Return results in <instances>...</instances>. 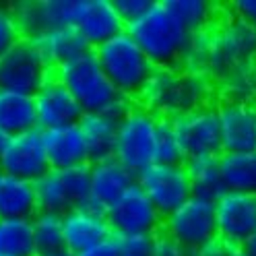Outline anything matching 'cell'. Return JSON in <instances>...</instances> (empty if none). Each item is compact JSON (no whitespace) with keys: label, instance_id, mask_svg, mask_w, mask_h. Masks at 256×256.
<instances>
[{"label":"cell","instance_id":"obj_1","mask_svg":"<svg viewBox=\"0 0 256 256\" xmlns=\"http://www.w3.org/2000/svg\"><path fill=\"white\" fill-rule=\"evenodd\" d=\"M256 60V29L228 10L202 34L192 36L184 68L204 72L219 83L230 70Z\"/></svg>","mask_w":256,"mask_h":256},{"label":"cell","instance_id":"obj_2","mask_svg":"<svg viewBox=\"0 0 256 256\" xmlns=\"http://www.w3.org/2000/svg\"><path fill=\"white\" fill-rule=\"evenodd\" d=\"M215 95L217 85L204 72L190 68H153L134 104L149 110L157 118L172 120L213 106Z\"/></svg>","mask_w":256,"mask_h":256},{"label":"cell","instance_id":"obj_3","mask_svg":"<svg viewBox=\"0 0 256 256\" xmlns=\"http://www.w3.org/2000/svg\"><path fill=\"white\" fill-rule=\"evenodd\" d=\"M124 31L140 48L153 68H184L192 36L168 10L164 0H153V4L126 23Z\"/></svg>","mask_w":256,"mask_h":256},{"label":"cell","instance_id":"obj_4","mask_svg":"<svg viewBox=\"0 0 256 256\" xmlns=\"http://www.w3.org/2000/svg\"><path fill=\"white\" fill-rule=\"evenodd\" d=\"M54 76L70 91L83 114H108L120 120L134 104L114 89L93 50L56 68Z\"/></svg>","mask_w":256,"mask_h":256},{"label":"cell","instance_id":"obj_5","mask_svg":"<svg viewBox=\"0 0 256 256\" xmlns=\"http://www.w3.org/2000/svg\"><path fill=\"white\" fill-rule=\"evenodd\" d=\"M93 52L102 70L110 78V83L114 85V89L122 98L136 102L147 78L153 72V64L140 52V48L130 40V36L122 31L120 36L112 38L100 48H95Z\"/></svg>","mask_w":256,"mask_h":256},{"label":"cell","instance_id":"obj_6","mask_svg":"<svg viewBox=\"0 0 256 256\" xmlns=\"http://www.w3.org/2000/svg\"><path fill=\"white\" fill-rule=\"evenodd\" d=\"M162 118L149 110L132 104L118 122L114 159L130 170L134 176L155 164V138Z\"/></svg>","mask_w":256,"mask_h":256},{"label":"cell","instance_id":"obj_7","mask_svg":"<svg viewBox=\"0 0 256 256\" xmlns=\"http://www.w3.org/2000/svg\"><path fill=\"white\" fill-rule=\"evenodd\" d=\"M89 166L70 170H50L36 182L40 211L64 215L87 204L89 198Z\"/></svg>","mask_w":256,"mask_h":256},{"label":"cell","instance_id":"obj_8","mask_svg":"<svg viewBox=\"0 0 256 256\" xmlns=\"http://www.w3.org/2000/svg\"><path fill=\"white\" fill-rule=\"evenodd\" d=\"M162 232L180 242L190 252L204 248L217 240L213 202L192 196L182 206L164 217Z\"/></svg>","mask_w":256,"mask_h":256},{"label":"cell","instance_id":"obj_9","mask_svg":"<svg viewBox=\"0 0 256 256\" xmlns=\"http://www.w3.org/2000/svg\"><path fill=\"white\" fill-rule=\"evenodd\" d=\"M52 76L54 70L50 64L42 58L38 48L29 40L19 42L8 54L0 58V89L36 95Z\"/></svg>","mask_w":256,"mask_h":256},{"label":"cell","instance_id":"obj_10","mask_svg":"<svg viewBox=\"0 0 256 256\" xmlns=\"http://www.w3.org/2000/svg\"><path fill=\"white\" fill-rule=\"evenodd\" d=\"M108 226L114 238L128 236H155L162 232L164 217L147 198V194L138 188L130 186L124 194L106 211Z\"/></svg>","mask_w":256,"mask_h":256},{"label":"cell","instance_id":"obj_11","mask_svg":"<svg viewBox=\"0 0 256 256\" xmlns=\"http://www.w3.org/2000/svg\"><path fill=\"white\" fill-rule=\"evenodd\" d=\"M170 124L176 138H178L184 162L194 157L221 155V136H219L215 104L188 112V114H182V116H176L170 120Z\"/></svg>","mask_w":256,"mask_h":256},{"label":"cell","instance_id":"obj_12","mask_svg":"<svg viewBox=\"0 0 256 256\" xmlns=\"http://www.w3.org/2000/svg\"><path fill=\"white\" fill-rule=\"evenodd\" d=\"M136 184L162 217L170 215L192 198V188L184 164H153L140 174H136Z\"/></svg>","mask_w":256,"mask_h":256},{"label":"cell","instance_id":"obj_13","mask_svg":"<svg viewBox=\"0 0 256 256\" xmlns=\"http://www.w3.org/2000/svg\"><path fill=\"white\" fill-rule=\"evenodd\" d=\"M217 240L228 246H244L256 230V194L228 190L213 202Z\"/></svg>","mask_w":256,"mask_h":256},{"label":"cell","instance_id":"obj_14","mask_svg":"<svg viewBox=\"0 0 256 256\" xmlns=\"http://www.w3.org/2000/svg\"><path fill=\"white\" fill-rule=\"evenodd\" d=\"M0 172L34 184L50 172L40 128L6 138L0 153Z\"/></svg>","mask_w":256,"mask_h":256},{"label":"cell","instance_id":"obj_15","mask_svg":"<svg viewBox=\"0 0 256 256\" xmlns=\"http://www.w3.org/2000/svg\"><path fill=\"white\" fill-rule=\"evenodd\" d=\"M221 153L256 151V104L219 100L215 104Z\"/></svg>","mask_w":256,"mask_h":256},{"label":"cell","instance_id":"obj_16","mask_svg":"<svg viewBox=\"0 0 256 256\" xmlns=\"http://www.w3.org/2000/svg\"><path fill=\"white\" fill-rule=\"evenodd\" d=\"M78 0H21L10 4L23 38L31 40L44 31L72 27Z\"/></svg>","mask_w":256,"mask_h":256},{"label":"cell","instance_id":"obj_17","mask_svg":"<svg viewBox=\"0 0 256 256\" xmlns=\"http://www.w3.org/2000/svg\"><path fill=\"white\" fill-rule=\"evenodd\" d=\"M72 27L81 34L91 50L104 46L124 31V21L112 0H78Z\"/></svg>","mask_w":256,"mask_h":256},{"label":"cell","instance_id":"obj_18","mask_svg":"<svg viewBox=\"0 0 256 256\" xmlns=\"http://www.w3.org/2000/svg\"><path fill=\"white\" fill-rule=\"evenodd\" d=\"M136 184V176L126 170L118 159L110 157L89 166V198L87 204L106 213L124 192Z\"/></svg>","mask_w":256,"mask_h":256},{"label":"cell","instance_id":"obj_19","mask_svg":"<svg viewBox=\"0 0 256 256\" xmlns=\"http://www.w3.org/2000/svg\"><path fill=\"white\" fill-rule=\"evenodd\" d=\"M36 114L40 130H52L62 126H74L83 118V110L78 108L70 91L56 76H52L36 95Z\"/></svg>","mask_w":256,"mask_h":256},{"label":"cell","instance_id":"obj_20","mask_svg":"<svg viewBox=\"0 0 256 256\" xmlns=\"http://www.w3.org/2000/svg\"><path fill=\"white\" fill-rule=\"evenodd\" d=\"M62 232H64V250L70 254H81L87 248L112 238L106 213L91 209L83 204L62 215Z\"/></svg>","mask_w":256,"mask_h":256},{"label":"cell","instance_id":"obj_21","mask_svg":"<svg viewBox=\"0 0 256 256\" xmlns=\"http://www.w3.org/2000/svg\"><path fill=\"white\" fill-rule=\"evenodd\" d=\"M42 136L50 170H70L89 164L85 138L76 124L42 130Z\"/></svg>","mask_w":256,"mask_h":256},{"label":"cell","instance_id":"obj_22","mask_svg":"<svg viewBox=\"0 0 256 256\" xmlns=\"http://www.w3.org/2000/svg\"><path fill=\"white\" fill-rule=\"evenodd\" d=\"M29 42L38 48V52L50 64L52 70L64 66L70 60L83 56L85 52L91 50L74 27H58V29L44 31V34L31 38Z\"/></svg>","mask_w":256,"mask_h":256},{"label":"cell","instance_id":"obj_23","mask_svg":"<svg viewBox=\"0 0 256 256\" xmlns=\"http://www.w3.org/2000/svg\"><path fill=\"white\" fill-rule=\"evenodd\" d=\"M38 211L36 184L0 172V219H34Z\"/></svg>","mask_w":256,"mask_h":256},{"label":"cell","instance_id":"obj_24","mask_svg":"<svg viewBox=\"0 0 256 256\" xmlns=\"http://www.w3.org/2000/svg\"><path fill=\"white\" fill-rule=\"evenodd\" d=\"M38 128L34 95L0 89V132L6 138Z\"/></svg>","mask_w":256,"mask_h":256},{"label":"cell","instance_id":"obj_25","mask_svg":"<svg viewBox=\"0 0 256 256\" xmlns=\"http://www.w3.org/2000/svg\"><path fill=\"white\" fill-rule=\"evenodd\" d=\"M118 122L120 120L108 114H83V118L78 120L76 126L85 138L89 164H98L104 162V159L114 157Z\"/></svg>","mask_w":256,"mask_h":256},{"label":"cell","instance_id":"obj_26","mask_svg":"<svg viewBox=\"0 0 256 256\" xmlns=\"http://www.w3.org/2000/svg\"><path fill=\"white\" fill-rule=\"evenodd\" d=\"M190 188H192V196L206 200V202H215L226 194V184H223L221 172H219V157H194V159H186L184 162Z\"/></svg>","mask_w":256,"mask_h":256},{"label":"cell","instance_id":"obj_27","mask_svg":"<svg viewBox=\"0 0 256 256\" xmlns=\"http://www.w3.org/2000/svg\"><path fill=\"white\" fill-rule=\"evenodd\" d=\"M219 172L226 190L256 194V151L250 153H221Z\"/></svg>","mask_w":256,"mask_h":256},{"label":"cell","instance_id":"obj_28","mask_svg":"<svg viewBox=\"0 0 256 256\" xmlns=\"http://www.w3.org/2000/svg\"><path fill=\"white\" fill-rule=\"evenodd\" d=\"M164 4L190 36L206 31L221 14V8L209 0H164Z\"/></svg>","mask_w":256,"mask_h":256},{"label":"cell","instance_id":"obj_29","mask_svg":"<svg viewBox=\"0 0 256 256\" xmlns=\"http://www.w3.org/2000/svg\"><path fill=\"white\" fill-rule=\"evenodd\" d=\"M215 85L219 100L256 104V60L240 64Z\"/></svg>","mask_w":256,"mask_h":256},{"label":"cell","instance_id":"obj_30","mask_svg":"<svg viewBox=\"0 0 256 256\" xmlns=\"http://www.w3.org/2000/svg\"><path fill=\"white\" fill-rule=\"evenodd\" d=\"M0 256H38L31 219H0Z\"/></svg>","mask_w":256,"mask_h":256},{"label":"cell","instance_id":"obj_31","mask_svg":"<svg viewBox=\"0 0 256 256\" xmlns=\"http://www.w3.org/2000/svg\"><path fill=\"white\" fill-rule=\"evenodd\" d=\"M38 254H52L64 250V232L62 215L50 211H38L31 219Z\"/></svg>","mask_w":256,"mask_h":256},{"label":"cell","instance_id":"obj_32","mask_svg":"<svg viewBox=\"0 0 256 256\" xmlns=\"http://www.w3.org/2000/svg\"><path fill=\"white\" fill-rule=\"evenodd\" d=\"M155 164H164V166H176V164H184V157L178 145L170 120H162L157 128V138H155Z\"/></svg>","mask_w":256,"mask_h":256},{"label":"cell","instance_id":"obj_33","mask_svg":"<svg viewBox=\"0 0 256 256\" xmlns=\"http://www.w3.org/2000/svg\"><path fill=\"white\" fill-rule=\"evenodd\" d=\"M23 31L10 6L0 4V58L8 54L19 42H23Z\"/></svg>","mask_w":256,"mask_h":256},{"label":"cell","instance_id":"obj_34","mask_svg":"<svg viewBox=\"0 0 256 256\" xmlns=\"http://www.w3.org/2000/svg\"><path fill=\"white\" fill-rule=\"evenodd\" d=\"M149 256H192L190 250H186L180 242H176L174 238H170L164 232H157L153 236L151 244V254Z\"/></svg>","mask_w":256,"mask_h":256},{"label":"cell","instance_id":"obj_35","mask_svg":"<svg viewBox=\"0 0 256 256\" xmlns=\"http://www.w3.org/2000/svg\"><path fill=\"white\" fill-rule=\"evenodd\" d=\"M112 2H114L116 12L120 14V19L126 25V23L134 21L136 17H140V14L153 4V0H112Z\"/></svg>","mask_w":256,"mask_h":256},{"label":"cell","instance_id":"obj_36","mask_svg":"<svg viewBox=\"0 0 256 256\" xmlns=\"http://www.w3.org/2000/svg\"><path fill=\"white\" fill-rule=\"evenodd\" d=\"M122 254H136V256H149L151 254V244L153 236H128V238H118Z\"/></svg>","mask_w":256,"mask_h":256},{"label":"cell","instance_id":"obj_37","mask_svg":"<svg viewBox=\"0 0 256 256\" xmlns=\"http://www.w3.org/2000/svg\"><path fill=\"white\" fill-rule=\"evenodd\" d=\"M192 256H252L244 246H228L215 240V242L206 244L204 248L192 252Z\"/></svg>","mask_w":256,"mask_h":256},{"label":"cell","instance_id":"obj_38","mask_svg":"<svg viewBox=\"0 0 256 256\" xmlns=\"http://www.w3.org/2000/svg\"><path fill=\"white\" fill-rule=\"evenodd\" d=\"M228 12L256 29V0H236L230 4Z\"/></svg>","mask_w":256,"mask_h":256},{"label":"cell","instance_id":"obj_39","mask_svg":"<svg viewBox=\"0 0 256 256\" xmlns=\"http://www.w3.org/2000/svg\"><path fill=\"white\" fill-rule=\"evenodd\" d=\"M76 256H122V248H120V240L118 238H108L104 242L95 244L91 248H87L85 252L76 254Z\"/></svg>","mask_w":256,"mask_h":256},{"label":"cell","instance_id":"obj_40","mask_svg":"<svg viewBox=\"0 0 256 256\" xmlns=\"http://www.w3.org/2000/svg\"><path fill=\"white\" fill-rule=\"evenodd\" d=\"M244 248H246V250H248L252 256H256V230H254V234L248 238V242L244 244Z\"/></svg>","mask_w":256,"mask_h":256},{"label":"cell","instance_id":"obj_41","mask_svg":"<svg viewBox=\"0 0 256 256\" xmlns=\"http://www.w3.org/2000/svg\"><path fill=\"white\" fill-rule=\"evenodd\" d=\"M38 256H74V254H70V252H66V250H60V252H52V254H38Z\"/></svg>","mask_w":256,"mask_h":256},{"label":"cell","instance_id":"obj_42","mask_svg":"<svg viewBox=\"0 0 256 256\" xmlns=\"http://www.w3.org/2000/svg\"><path fill=\"white\" fill-rule=\"evenodd\" d=\"M4 142H6V136L0 132V153H2V147H4Z\"/></svg>","mask_w":256,"mask_h":256},{"label":"cell","instance_id":"obj_43","mask_svg":"<svg viewBox=\"0 0 256 256\" xmlns=\"http://www.w3.org/2000/svg\"><path fill=\"white\" fill-rule=\"evenodd\" d=\"M122 256H136V254H122Z\"/></svg>","mask_w":256,"mask_h":256}]
</instances>
